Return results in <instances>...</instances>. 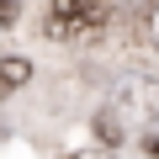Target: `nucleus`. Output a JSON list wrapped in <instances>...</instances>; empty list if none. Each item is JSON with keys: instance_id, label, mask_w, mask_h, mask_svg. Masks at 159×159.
<instances>
[{"instance_id": "obj_1", "label": "nucleus", "mask_w": 159, "mask_h": 159, "mask_svg": "<svg viewBox=\"0 0 159 159\" xmlns=\"http://www.w3.org/2000/svg\"><path fill=\"white\" fill-rule=\"evenodd\" d=\"M106 21V0H53V37H80V32H96Z\"/></svg>"}, {"instance_id": "obj_2", "label": "nucleus", "mask_w": 159, "mask_h": 159, "mask_svg": "<svg viewBox=\"0 0 159 159\" xmlns=\"http://www.w3.org/2000/svg\"><path fill=\"white\" fill-rule=\"evenodd\" d=\"M27 80H32V64L21 53H6V58H0V101H6L11 90H21Z\"/></svg>"}, {"instance_id": "obj_3", "label": "nucleus", "mask_w": 159, "mask_h": 159, "mask_svg": "<svg viewBox=\"0 0 159 159\" xmlns=\"http://www.w3.org/2000/svg\"><path fill=\"white\" fill-rule=\"evenodd\" d=\"M16 11H21V0H0V21H6V27L16 21Z\"/></svg>"}, {"instance_id": "obj_4", "label": "nucleus", "mask_w": 159, "mask_h": 159, "mask_svg": "<svg viewBox=\"0 0 159 159\" xmlns=\"http://www.w3.org/2000/svg\"><path fill=\"white\" fill-rule=\"evenodd\" d=\"M148 37H154V48H159V6L148 11Z\"/></svg>"}, {"instance_id": "obj_5", "label": "nucleus", "mask_w": 159, "mask_h": 159, "mask_svg": "<svg viewBox=\"0 0 159 159\" xmlns=\"http://www.w3.org/2000/svg\"><path fill=\"white\" fill-rule=\"evenodd\" d=\"M143 148H148V154L159 159V133H148V138H143Z\"/></svg>"}, {"instance_id": "obj_6", "label": "nucleus", "mask_w": 159, "mask_h": 159, "mask_svg": "<svg viewBox=\"0 0 159 159\" xmlns=\"http://www.w3.org/2000/svg\"><path fill=\"white\" fill-rule=\"evenodd\" d=\"M80 159H101V154H80Z\"/></svg>"}]
</instances>
